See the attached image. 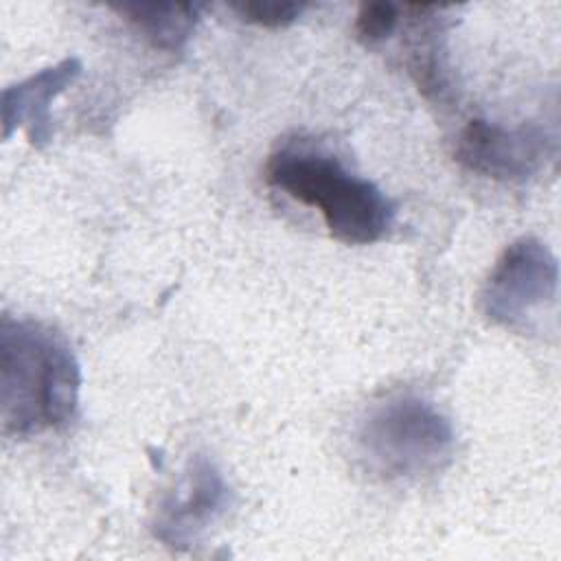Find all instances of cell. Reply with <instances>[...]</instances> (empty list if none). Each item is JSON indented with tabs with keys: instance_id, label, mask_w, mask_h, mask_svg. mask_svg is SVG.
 Here are the masks:
<instances>
[{
	"instance_id": "obj_1",
	"label": "cell",
	"mask_w": 561,
	"mask_h": 561,
	"mask_svg": "<svg viewBox=\"0 0 561 561\" xmlns=\"http://www.w3.org/2000/svg\"><path fill=\"white\" fill-rule=\"evenodd\" d=\"M81 366L53 327L2 316L0 423L2 434L31 438L70 423L79 408Z\"/></svg>"
},
{
	"instance_id": "obj_2",
	"label": "cell",
	"mask_w": 561,
	"mask_h": 561,
	"mask_svg": "<svg viewBox=\"0 0 561 561\" xmlns=\"http://www.w3.org/2000/svg\"><path fill=\"white\" fill-rule=\"evenodd\" d=\"M265 180L291 199L318 208L329 234L346 245L377 243L394 224L392 199L375 182L348 173L329 153L283 147L270 156Z\"/></svg>"
},
{
	"instance_id": "obj_3",
	"label": "cell",
	"mask_w": 561,
	"mask_h": 561,
	"mask_svg": "<svg viewBox=\"0 0 561 561\" xmlns=\"http://www.w3.org/2000/svg\"><path fill=\"white\" fill-rule=\"evenodd\" d=\"M454 438L451 421L416 394L386 399L359 427L364 460L388 480L436 473L449 462Z\"/></svg>"
},
{
	"instance_id": "obj_4",
	"label": "cell",
	"mask_w": 561,
	"mask_h": 561,
	"mask_svg": "<svg viewBox=\"0 0 561 561\" xmlns=\"http://www.w3.org/2000/svg\"><path fill=\"white\" fill-rule=\"evenodd\" d=\"M559 291V261L535 237H522L504 248L484 289V316L506 329H519L541 307L552 305Z\"/></svg>"
},
{
	"instance_id": "obj_5",
	"label": "cell",
	"mask_w": 561,
	"mask_h": 561,
	"mask_svg": "<svg viewBox=\"0 0 561 561\" xmlns=\"http://www.w3.org/2000/svg\"><path fill=\"white\" fill-rule=\"evenodd\" d=\"M557 153V134L535 123L504 127L471 118L456 142V160L465 169L500 182H526L546 169Z\"/></svg>"
},
{
	"instance_id": "obj_6",
	"label": "cell",
	"mask_w": 561,
	"mask_h": 561,
	"mask_svg": "<svg viewBox=\"0 0 561 561\" xmlns=\"http://www.w3.org/2000/svg\"><path fill=\"white\" fill-rule=\"evenodd\" d=\"M230 497L224 473L213 460L197 454L186 462L175 486L160 500L151 533L160 543L184 550L197 543L228 511Z\"/></svg>"
},
{
	"instance_id": "obj_7",
	"label": "cell",
	"mask_w": 561,
	"mask_h": 561,
	"mask_svg": "<svg viewBox=\"0 0 561 561\" xmlns=\"http://www.w3.org/2000/svg\"><path fill=\"white\" fill-rule=\"evenodd\" d=\"M83 70L81 59L66 57L55 66H48L28 79L2 90V138L9 140L18 127L24 129L28 142L42 149L53 138V101L70 88Z\"/></svg>"
},
{
	"instance_id": "obj_8",
	"label": "cell",
	"mask_w": 561,
	"mask_h": 561,
	"mask_svg": "<svg viewBox=\"0 0 561 561\" xmlns=\"http://www.w3.org/2000/svg\"><path fill=\"white\" fill-rule=\"evenodd\" d=\"M114 9L156 48L180 50L199 22L197 2H123Z\"/></svg>"
},
{
	"instance_id": "obj_9",
	"label": "cell",
	"mask_w": 561,
	"mask_h": 561,
	"mask_svg": "<svg viewBox=\"0 0 561 561\" xmlns=\"http://www.w3.org/2000/svg\"><path fill=\"white\" fill-rule=\"evenodd\" d=\"M401 22V9L394 2H364L355 18V35L364 46L388 42Z\"/></svg>"
},
{
	"instance_id": "obj_10",
	"label": "cell",
	"mask_w": 561,
	"mask_h": 561,
	"mask_svg": "<svg viewBox=\"0 0 561 561\" xmlns=\"http://www.w3.org/2000/svg\"><path fill=\"white\" fill-rule=\"evenodd\" d=\"M232 11L248 24L263 28H280L296 22L307 9L305 2L289 0H245L230 4Z\"/></svg>"
}]
</instances>
